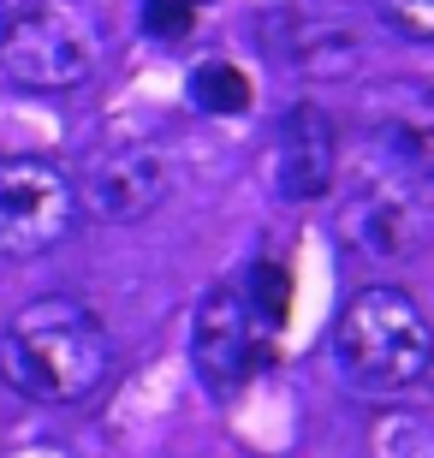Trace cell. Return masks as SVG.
<instances>
[{
  "mask_svg": "<svg viewBox=\"0 0 434 458\" xmlns=\"http://www.w3.org/2000/svg\"><path fill=\"white\" fill-rule=\"evenodd\" d=\"M114 340L89 304L36 298L0 327V381L36 405H78L107 381Z\"/></svg>",
  "mask_w": 434,
  "mask_h": 458,
  "instance_id": "cell-1",
  "label": "cell"
},
{
  "mask_svg": "<svg viewBox=\"0 0 434 458\" xmlns=\"http://www.w3.org/2000/svg\"><path fill=\"white\" fill-rule=\"evenodd\" d=\"M339 375L363 393H404L434 369V322L399 286L351 292L334 327Z\"/></svg>",
  "mask_w": 434,
  "mask_h": 458,
  "instance_id": "cell-2",
  "label": "cell"
},
{
  "mask_svg": "<svg viewBox=\"0 0 434 458\" xmlns=\"http://www.w3.org/2000/svg\"><path fill=\"white\" fill-rule=\"evenodd\" d=\"M339 238L369 262H411L434 238V191L399 161L369 155L339 203Z\"/></svg>",
  "mask_w": 434,
  "mask_h": 458,
  "instance_id": "cell-3",
  "label": "cell"
},
{
  "mask_svg": "<svg viewBox=\"0 0 434 458\" xmlns=\"http://www.w3.org/2000/svg\"><path fill=\"white\" fill-rule=\"evenodd\" d=\"M101 18L84 0H42L6 18L0 36V66L18 89H78L101 72Z\"/></svg>",
  "mask_w": 434,
  "mask_h": 458,
  "instance_id": "cell-4",
  "label": "cell"
},
{
  "mask_svg": "<svg viewBox=\"0 0 434 458\" xmlns=\"http://www.w3.org/2000/svg\"><path fill=\"white\" fill-rule=\"evenodd\" d=\"M78 226L72 173L36 155L0 161V262H30Z\"/></svg>",
  "mask_w": 434,
  "mask_h": 458,
  "instance_id": "cell-5",
  "label": "cell"
},
{
  "mask_svg": "<svg viewBox=\"0 0 434 458\" xmlns=\"http://www.w3.org/2000/svg\"><path fill=\"white\" fill-rule=\"evenodd\" d=\"M173 185V167L167 155L155 143H114V149H96L84 161V173L72 179L78 191V215L89 221H107V226H132L143 215L161 208Z\"/></svg>",
  "mask_w": 434,
  "mask_h": 458,
  "instance_id": "cell-6",
  "label": "cell"
},
{
  "mask_svg": "<svg viewBox=\"0 0 434 458\" xmlns=\"http://www.w3.org/2000/svg\"><path fill=\"white\" fill-rule=\"evenodd\" d=\"M191 363H197V381L220 399H233L268 363L262 340H256V316L244 310V298L233 286L202 292L197 322H191Z\"/></svg>",
  "mask_w": 434,
  "mask_h": 458,
  "instance_id": "cell-7",
  "label": "cell"
},
{
  "mask_svg": "<svg viewBox=\"0 0 434 458\" xmlns=\"http://www.w3.org/2000/svg\"><path fill=\"white\" fill-rule=\"evenodd\" d=\"M375 155L399 161L411 179L434 191V84L429 78H387L363 96Z\"/></svg>",
  "mask_w": 434,
  "mask_h": 458,
  "instance_id": "cell-8",
  "label": "cell"
},
{
  "mask_svg": "<svg viewBox=\"0 0 434 458\" xmlns=\"http://www.w3.org/2000/svg\"><path fill=\"white\" fill-rule=\"evenodd\" d=\"M268 173L285 203H316L339 185V131L316 102H292L274 125Z\"/></svg>",
  "mask_w": 434,
  "mask_h": 458,
  "instance_id": "cell-9",
  "label": "cell"
},
{
  "mask_svg": "<svg viewBox=\"0 0 434 458\" xmlns=\"http://www.w3.org/2000/svg\"><path fill=\"white\" fill-rule=\"evenodd\" d=\"M191 102L202 114H244L251 107V78L238 66H226V60H202L191 72Z\"/></svg>",
  "mask_w": 434,
  "mask_h": 458,
  "instance_id": "cell-10",
  "label": "cell"
},
{
  "mask_svg": "<svg viewBox=\"0 0 434 458\" xmlns=\"http://www.w3.org/2000/svg\"><path fill=\"white\" fill-rule=\"evenodd\" d=\"M244 310H251L256 322L274 334V327L285 322V310H292V274H285L280 262H256V268H251V298H244Z\"/></svg>",
  "mask_w": 434,
  "mask_h": 458,
  "instance_id": "cell-11",
  "label": "cell"
},
{
  "mask_svg": "<svg viewBox=\"0 0 434 458\" xmlns=\"http://www.w3.org/2000/svg\"><path fill=\"white\" fill-rule=\"evenodd\" d=\"M375 13H381L387 30H399L404 42H434V0H375Z\"/></svg>",
  "mask_w": 434,
  "mask_h": 458,
  "instance_id": "cell-12",
  "label": "cell"
},
{
  "mask_svg": "<svg viewBox=\"0 0 434 458\" xmlns=\"http://www.w3.org/2000/svg\"><path fill=\"white\" fill-rule=\"evenodd\" d=\"M191 0H143V30L155 42H184L191 36Z\"/></svg>",
  "mask_w": 434,
  "mask_h": 458,
  "instance_id": "cell-13",
  "label": "cell"
},
{
  "mask_svg": "<svg viewBox=\"0 0 434 458\" xmlns=\"http://www.w3.org/2000/svg\"><path fill=\"white\" fill-rule=\"evenodd\" d=\"M0 36H6V0H0Z\"/></svg>",
  "mask_w": 434,
  "mask_h": 458,
  "instance_id": "cell-14",
  "label": "cell"
}]
</instances>
